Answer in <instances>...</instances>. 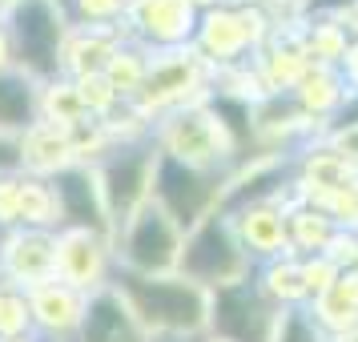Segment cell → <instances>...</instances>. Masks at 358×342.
Segmentation results:
<instances>
[{"mask_svg": "<svg viewBox=\"0 0 358 342\" xmlns=\"http://www.w3.org/2000/svg\"><path fill=\"white\" fill-rule=\"evenodd\" d=\"M113 286L129 302L137 322L145 326L149 339H206L210 334V290L181 274H125L117 270Z\"/></svg>", "mask_w": 358, "mask_h": 342, "instance_id": "1", "label": "cell"}, {"mask_svg": "<svg viewBox=\"0 0 358 342\" xmlns=\"http://www.w3.org/2000/svg\"><path fill=\"white\" fill-rule=\"evenodd\" d=\"M254 258L242 250L238 242V229L229 222L226 210L201 218L194 229H185V245H181V266L178 274L197 282L201 290H226V286H238V282H250L254 278Z\"/></svg>", "mask_w": 358, "mask_h": 342, "instance_id": "2", "label": "cell"}, {"mask_svg": "<svg viewBox=\"0 0 358 342\" xmlns=\"http://www.w3.org/2000/svg\"><path fill=\"white\" fill-rule=\"evenodd\" d=\"M4 29L13 36L17 69L36 85L61 77V52L69 41V24L57 0H13L4 4Z\"/></svg>", "mask_w": 358, "mask_h": 342, "instance_id": "3", "label": "cell"}, {"mask_svg": "<svg viewBox=\"0 0 358 342\" xmlns=\"http://www.w3.org/2000/svg\"><path fill=\"white\" fill-rule=\"evenodd\" d=\"M210 93H213V69L197 57L194 45L165 49V52H153L149 57L145 89L137 93L133 109L145 117L149 125H157L162 117L178 113V109H189V105L210 101Z\"/></svg>", "mask_w": 358, "mask_h": 342, "instance_id": "4", "label": "cell"}, {"mask_svg": "<svg viewBox=\"0 0 358 342\" xmlns=\"http://www.w3.org/2000/svg\"><path fill=\"white\" fill-rule=\"evenodd\" d=\"M153 145H157V153L173 157V162L194 165V169L229 173L234 162H238V149L229 141L222 117L210 109V101L162 117V121L153 125Z\"/></svg>", "mask_w": 358, "mask_h": 342, "instance_id": "5", "label": "cell"}, {"mask_svg": "<svg viewBox=\"0 0 358 342\" xmlns=\"http://www.w3.org/2000/svg\"><path fill=\"white\" fill-rule=\"evenodd\" d=\"M181 245H185V229L153 201L133 218L129 226H121L113 234L117 270H125V274H145V278L178 274Z\"/></svg>", "mask_w": 358, "mask_h": 342, "instance_id": "6", "label": "cell"}, {"mask_svg": "<svg viewBox=\"0 0 358 342\" xmlns=\"http://www.w3.org/2000/svg\"><path fill=\"white\" fill-rule=\"evenodd\" d=\"M153 173H157V145H153V137L125 141V145H117L97 165L101 197H105L113 234L121 226H129L133 218L153 201Z\"/></svg>", "mask_w": 358, "mask_h": 342, "instance_id": "7", "label": "cell"}, {"mask_svg": "<svg viewBox=\"0 0 358 342\" xmlns=\"http://www.w3.org/2000/svg\"><path fill=\"white\" fill-rule=\"evenodd\" d=\"M229 173L217 169H194L185 162H173L157 153V173H153V206H162L181 229H194L201 218L222 210L226 201Z\"/></svg>", "mask_w": 358, "mask_h": 342, "instance_id": "8", "label": "cell"}, {"mask_svg": "<svg viewBox=\"0 0 358 342\" xmlns=\"http://www.w3.org/2000/svg\"><path fill=\"white\" fill-rule=\"evenodd\" d=\"M282 310L262 294V286L238 282L210 294V334L222 342H274Z\"/></svg>", "mask_w": 358, "mask_h": 342, "instance_id": "9", "label": "cell"}, {"mask_svg": "<svg viewBox=\"0 0 358 342\" xmlns=\"http://www.w3.org/2000/svg\"><path fill=\"white\" fill-rule=\"evenodd\" d=\"M57 282H69L81 294H101L113 286L117 278V254L109 234H93V229H57Z\"/></svg>", "mask_w": 358, "mask_h": 342, "instance_id": "10", "label": "cell"}, {"mask_svg": "<svg viewBox=\"0 0 358 342\" xmlns=\"http://www.w3.org/2000/svg\"><path fill=\"white\" fill-rule=\"evenodd\" d=\"M197 17L201 13H194L185 0H129L121 33H125V41H137L149 52L185 49V45H194Z\"/></svg>", "mask_w": 358, "mask_h": 342, "instance_id": "11", "label": "cell"}, {"mask_svg": "<svg viewBox=\"0 0 358 342\" xmlns=\"http://www.w3.org/2000/svg\"><path fill=\"white\" fill-rule=\"evenodd\" d=\"M57 270V234L52 229H4L0 234V286L33 290Z\"/></svg>", "mask_w": 358, "mask_h": 342, "instance_id": "12", "label": "cell"}, {"mask_svg": "<svg viewBox=\"0 0 358 342\" xmlns=\"http://www.w3.org/2000/svg\"><path fill=\"white\" fill-rule=\"evenodd\" d=\"M194 49L213 73L245 65V61H254V52H258L254 41H250V33H245L242 8H234V4H213V8H206V13L197 17Z\"/></svg>", "mask_w": 358, "mask_h": 342, "instance_id": "13", "label": "cell"}, {"mask_svg": "<svg viewBox=\"0 0 358 342\" xmlns=\"http://www.w3.org/2000/svg\"><path fill=\"white\" fill-rule=\"evenodd\" d=\"M52 190H57V206H61V229H93V234H109L113 238V222L101 197V181L93 165H69L65 173H57Z\"/></svg>", "mask_w": 358, "mask_h": 342, "instance_id": "14", "label": "cell"}, {"mask_svg": "<svg viewBox=\"0 0 358 342\" xmlns=\"http://www.w3.org/2000/svg\"><path fill=\"white\" fill-rule=\"evenodd\" d=\"M89 294L73 290L69 282H41L29 290V314H33V334L41 342H69L85 322Z\"/></svg>", "mask_w": 358, "mask_h": 342, "instance_id": "15", "label": "cell"}, {"mask_svg": "<svg viewBox=\"0 0 358 342\" xmlns=\"http://www.w3.org/2000/svg\"><path fill=\"white\" fill-rule=\"evenodd\" d=\"M254 65H258L262 81L270 93H294L298 81L310 73V52L302 45V17L294 20H278L274 24V36L254 52Z\"/></svg>", "mask_w": 358, "mask_h": 342, "instance_id": "16", "label": "cell"}, {"mask_svg": "<svg viewBox=\"0 0 358 342\" xmlns=\"http://www.w3.org/2000/svg\"><path fill=\"white\" fill-rule=\"evenodd\" d=\"M229 222L238 229L242 250L254 258V266L274 262L290 254V229H286V206L282 201H254L229 213Z\"/></svg>", "mask_w": 358, "mask_h": 342, "instance_id": "17", "label": "cell"}, {"mask_svg": "<svg viewBox=\"0 0 358 342\" xmlns=\"http://www.w3.org/2000/svg\"><path fill=\"white\" fill-rule=\"evenodd\" d=\"M69 342H149V334L145 326L137 322V314L129 310V302L121 298V290L109 286V290L89 298L81 330Z\"/></svg>", "mask_w": 358, "mask_h": 342, "instance_id": "18", "label": "cell"}, {"mask_svg": "<svg viewBox=\"0 0 358 342\" xmlns=\"http://www.w3.org/2000/svg\"><path fill=\"white\" fill-rule=\"evenodd\" d=\"M69 165H77L73 133L49 121H36L29 133H20V169L33 178H57Z\"/></svg>", "mask_w": 358, "mask_h": 342, "instance_id": "19", "label": "cell"}, {"mask_svg": "<svg viewBox=\"0 0 358 342\" xmlns=\"http://www.w3.org/2000/svg\"><path fill=\"white\" fill-rule=\"evenodd\" d=\"M125 41V33L117 29H69L65 52H61V73L81 81V77H97L105 73L109 57L117 52V45Z\"/></svg>", "mask_w": 358, "mask_h": 342, "instance_id": "20", "label": "cell"}, {"mask_svg": "<svg viewBox=\"0 0 358 342\" xmlns=\"http://www.w3.org/2000/svg\"><path fill=\"white\" fill-rule=\"evenodd\" d=\"M346 81H342V73L338 69H330V65H310V73L298 81V89H294L290 97L302 105V113L314 121V125H326L334 121V113L342 109V101H346Z\"/></svg>", "mask_w": 358, "mask_h": 342, "instance_id": "21", "label": "cell"}, {"mask_svg": "<svg viewBox=\"0 0 358 342\" xmlns=\"http://www.w3.org/2000/svg\"><path fill=\"white\" fill-rule=\"evenodd\" d=\"M310 314L318 318V326H322L330 339L355 330L358 326V270H342L334 278V286L310 302Z\"/></svg>", "mask_w": 358, "mask_h": 342, "instance_id": "22", "label": "cell"}, {"mask_svg": "<svg viewBox=\"0 0 358 342\" xmlns=\"http://www.w3.org/2000/svg\"><path fill=\"white\" fill-rule=\"evenodd\" d=\"M36 89L33 77H24L20 69L0 73V133L4 137H20L41 121L36 117Z\"/></svg>", "mask_w": 358, "mask_h": 342, "instance_id": "23", "label": "cell"}, {"mask_svg": "<svg viewBox=\"0 0 358 342\" xmlns=\"http://www.w3.org/2000/svg\"><path fill=\"white\" fill-rule=\"evenodd\" d=\"M254 282L262 286V294L274 302L278 310H294V306H310V290L302 278V258L282 254L274 262H262L254 270Z\"/></svg>", "mask_w": 358, "mask_h": 342, "instance_id": "24", "label": "cell"}, {"mask_svg": "<svg viewBox=\"0 0 358 342\" xmlns=\"http://www.w3.org/2000/svg\"><path fill=\"white\" fill-rule=\"evenodd\" d=\"M286 229H290V254L294 258H314L322 254L330 238H334V218L314 206V201H294L286 206Z\"/></svg>", "mask_w": 358, "mask_h": 342, "instance_id": "25", "label": "cell"}, {"mask_svg": "<svg viewBox=\"0 0 358 342\" xmlns=\"http://www.w3.org/2000/svg\"><path fill=\"white\" fill-rule=\"evenodd\" d=\"M36 117L49 121V125H61V129H77L81 121H89L77 81L65 77V73L52 77V81H41V89H36Z\"/></svg>", "mask_w": 358, "mask_h": 342, "instance_id": "26", "label": "cell"}, {"mask_svg": "<svg viewBox=\"0 0 358 342\" xmlns=\"http://www.w3.org/2000/svg\"><path fill=\"white\" fill-rule=\"evenodd\" d=\"M149 57H153V52L141 49L137 41H121V45H117V52L109 57V65H105V81L113 85V93L125 101V105H133V101H137V93L145 89Z\"/></svg>", "mask_w": 358, "mask_h": 342, "instance_id": "27", "label": "cell"}, {"mask_svg": "<svg viewBox=\"0 0 358 342\" xmlns=\"http://www.w3.org/2000/svg\"><path fill=\"white\" fill-rule=\"evenodd\" d=\"M302 45H306L314 65L338 69L342 57H346V49L355 45V36H350V29H346V20H330V17L306 20L302 17Z\"/></svg>", "mask_w": 358, "mask_h": 342, "instance_id": "28", "label": "cell"}, {"mask_svg": "<svg viewBox=\"0 0 358 342\" xmlns=\"http://www.w3.org/2000/svg\"><path fill=\"white\" fill-rule=\"evenodd\" d=\"M20 226L24 229H61V206L49 178H33L20 169Z\"/></svg>", "mask_w": 358, "mask_h": 342, "instance_id": "29", "label": "cell"}, {"mask_svg": "<svg viewBox=\"0 0 358 342\" xmlns=\"http://www.w3.org/2000/svg\"><path fill=\"white\" fill-rule=\"evenodd\" d=\"M69 29H117L125 24L129 0H57Z\"/></svg>", "mask_w": 358, "mask_h": 342, "instance_id": "30", "label": "cell"}, {"mask_svg": "<svg viewBox=\"0 0 358 342\" xmlns=\"http://www.w3.org/2000/svg\"><path fill=\"white\" fill-rule=\"evenodd\" d=\"M314 206H322V210L334 218V226H338V229L358 234V173H355V178H346L342 185H334L330 194H322Z\"/></svg>", "mask_w": 358, "mask_h": 342, "instance_id": "31", "label": "cell"}, {"mask_svg": "<svg viewBox=\"0 0 358 342\" xmlns=\"http://www.w3.org/2000/svg\"><path fill=\"white\" fill-rule=\"evenodd\" d=\"M33 334V314H29V294L0 286V339Z\"/></svg>", "mask_w": 358, "mask_h": 342, "instance_id": "32", "label": "cell"}, {"mask_svg": "<svg viewBox=\"0 0 358 342\" xmlns=\"http://www.w3.org/2000/svg\"><path fill=\"white\" fill-rule=\"evenodd\" d=\"M274 342H334V339L318 326V318L310 314V306H294V310H282Z\"/></svg>", "mask_w": 358, "mask_h": 342, "instance_id": "33", "label": "cell"}, {"mask_svg": "<svg viewBox=\"0 0 358 342\" xmlns=\"http://www.w3.org/2000/svg\"><path fill=\"white\" fill-rule=\"evenodd\" d=\"M342 270L334 266V262L326 258V254H314V258H302V278H306V290H310V302L318 298V294H326L330 286H334V278H338Z\"/></svg>", "mask_w": 358, "mask_h": 342, "instance_id": "34", "label": "cell"}, {"mask_svg": "<svg viewBox=\"0 0 358 342\" xmlns=\"http://www.w3.org/2000/svg\"><path fill=\"white\" fill-rule=\"evenodd\" d=\"M20 229V169L0 173V234Z\"/></svg>", "mask_w": 358, "mask_h": 342, "instance_id": "35", "label": "cell"}, {"mask_svg": "<svg viewBox=\"0 0 358 342\" xmlns=\"http://www.w3.org/2000/svg\"><path fill=\"white\" fill-rule=\"evenodd\" d=\"M322 254L334 262L338 270H358V234H350V229H334V238H330V245H326Z\"/></svg>", "mask_w": 358, "mask_h": 342, "instance_id": "36", "label": "cell"}, {"mask_svg": "<svg viewBox=\"0 0 358 342\" xmlns=\"http://www.w3.org/2000/svg\"><path fill=\"white\" fill-rule=\"evenodd\" d=\"M298 13L306 20L314 17H330V20H346L358 13V0H298Z\"/></svg>", "mask_w": 358, "mask_h": 342, "instance_id": "37", "label": "cell"}, {"mask_svg": "<svg viewBox=\"0 0 358 342\" xmlns=\"http://www.w3.org/2000/svg\"><path fill=\"white\" fill-rule=\"evenodd\" d=\"M20 169V137L0 133V173H17Z\"/></svg>", "mask_w": 358, "mask_h": 342, "instance_id": "38", "label": "cell"}, {"mask_svg": "<svg viewBox=\"0 0 358 342\" xmlns=\"http://www.w3.org/2000/svg\"><path fill=\"white\" fill-rule=\"evenodd\" d=\"M338 73H342V81H346V89H350V93H358V41L350 45V49H346V57H342Z\"/></svg>", "mask_w": 358, "mask_h": 342, "instance_id": "39", "label": "cell"}, {"mask_svg": "<svg viewBox=\"0 0 358 342\" xmlns=\"http://www.w3.org/2000/svg\"><path fill=\"white\" fill-rule=\"evenodd\" d=\"M330 141H334L342 157H346V162H350V165L358 169V125H355V129H346L342 137H330Z\"/></svg>", "mask_w": 358, "mask_h": 342, "instance_id": "40", "label": "cell"}, {"mask_svg": "<svg viewBox=\"0 0 358 342\" xmlns=\"http://www.w3.org/2000/svg\"><path fill=\"white\" fill-rule=\"evenodd\" d=\"M17 69V52H13V36L4 29V20H0V73H13Z\"/></svg>", "mask_w": 358, "mask_h": 342, "instance_id": "41", "label": "cell"}, {"mask_svg": "<svg viewBox=\"0 0 358 342\" xmlns=\"http://www.w3.org/2000/svg\"><path fill=\"white\" fill-rule=\"evenodd\" d=\"M194 13H206V8H213V4H222V0H185Z\"/></svg>", "mask_w": 358, "mask_h": 342, "instance_id": "42", "label": "cell"}, {"mask_svg": "<svg viewBox=\"0 0 358 342\" xmlns=\"http://www.w3.org/2000/svg\"><path fill=\"white\" fill-rule=\"evenodd\" d=\"M334 342H358V326H355V330H346V334H338Z\"/></svg>", "mask_w": 358, "mask_h": 342, "instance_id": "43", "label": "cell"}, {"mask_svg": "<svg viewBox=\"0 0 358 342\" xmlns=\"http://www.w3.org/2000/svg\"><path fill=\"white\" fill-rule=\"evenodd\" d=\"M0 342H41L36 334H17V339H0Z\"/></svg>", "mask_w": 358, "mask_h": 342, "instance_id": "44", "label": "cell"}, {"mask_svg": "<svg viewBox=\"0 0 358 342\" xmlns=\"http://www.w3.org/2000/svg\"><path fill=\"white\" fill-rule=\"evenodd\" d=\"M149 342H189V339H149ZM201 342V339H197Z\"/></svg>", "mask_w": 358, "mask_h": 342, "instance_id": "45", "label": "cell"}, {"mask_svg": "<svg viewBox=\"0 0 358 342\" xmlns=\"http://www.w3.org/2000/svg\"><path fill=\"white\" fill-rule=\"evenodd\" d=\"M201 342H222V339H213V334H206V339H201Z\"/></svg>", "mask_w": 358, "mask_h": 342, "instance_id": "46", "label": "cell"}, {"mask_svg": "<svg viewBox=\"0 0 358 342\" xmlns=\"http://www.w3.org/2000/svg\"><path fill=\"white\" fill-rule=\"evenodd\" d=\"M0 17H4V4H0Z\"/></svg>", "mask_w": 358, "mask_h": 342, "instance_id": "47", "label": "cell"}, {"mask_svg": "<svg viewBox=\"0 0 358 342\" xmlns=\"http://www.w3.org/2000/svg\"><path fill=\"white\" fill-rule=\"evenodd\" d=\"M294 4H298V0H294Z\"/></svg>", "mask_w": 358, "mask_h": 342, "instance_id": "48", "label": "cell"}]
</instances>
